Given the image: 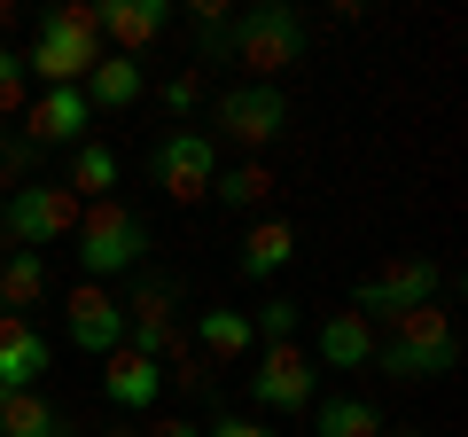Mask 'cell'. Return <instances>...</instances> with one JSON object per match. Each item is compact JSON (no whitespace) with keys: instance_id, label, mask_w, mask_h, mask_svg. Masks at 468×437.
Masks as SVG:
<instances>
[{"instance_id":"484cf974","label":"cell","mask_w":468,"mask_h":437,"mask_svg":"<svg viewBox=\"0 0 468 437\" xmlns=\"http://www.w3.org/2000/svg\"><path fill=\"white\" fill-rule=\"evenodd\" d=\"M32 141L16 133V125H0V196H8V187H24V172H32Z\"/></svg>"},{"instance_id":"3957f363","label":"cell","mask_w":468,"mask_h":437,"mask_svg":"<svg viewBox=\"0 0 468 437\" xmlns=\"http://www.w3.org/2000/svg\"><path fill=\"white\" fill-rule=\"evenodd\" d=\"M227 63L250 70V86H273L282 70L304 63V16L289 0H258L242 16H227Z\"/></svg>"},{"instance_id":"277c9868","label":"cell","mask_w":468,"mask_h":437,"mask_svg":"<svg viewBox=\"0 0 468 437\" xmlns=\"http://www.w3.org/2000/svg\"><path fill=\"white\" fill-rule=\"evenodd\" d=\"M70 250H79V273L86 282L110 289L117 273H141L149 266V227H141V211H125V203H86L79 211V235H70Z\"/></svg>"},{"instance_id":"8fae6325","label":"cell","mask_w":468,"mask_h":437,"mask_svg":"<svg viewBox=\"0 0 468 437\" xmlns=\"http://www.w3.org/2000/svg\"><path fill=\"white\" fill-rule=\"evenodd\" d=\"M94 24H101V48L110 55H133L141 63L172 32V0H94Z\"/></svg>"},{"instance_id":"603a6c76","label":"cell","mask_w":468,"mask_h":437,"mask_svg":"<svg viewBox=\"0 0 468 437\" xmlns=\"http://www.w3.org/2000/svg\"><path fill=\"white\" fill-rule=\"evenodd\" d=\"M0 437H63V414H55L48 390H16L0 406Z\"/></svg>"},{"instance_id":"6da1fadb","label":"cell","mask_w":468,"mask_h":437,"mask_svg":"<svg viewBox=\"0 0 468 437\" xmlns=\"http://www.w3.org/2000/svg\"><path fill=\"white\" fill-rule=\"evenodd\" d=\"M101 24H94V0H63L32 24V48H24V79H48V86H86V70L101 63Z\"/></svg>"},{"instance_id":"4dcf8cb0","label":"cell","mask_w":468,"mask_h":437,"mask_svg":"<svg viewBox=\"0 0 468 437\" xmlns=\"http://www.w3.org/2000/svg\"><path fill=\"white\" fill-rule=\"evenodd\" d=\"M141 437H203V430H196V421H180V414H165V421H149Z\"/></svg>"},{"instance_id":"7a4b0ae2","label":"cell","mask_w":468,"mask_h":437,"mask_svg":"<svg viewBox=\"0 0 468 437\" xmlns=\"http://www.w3.org/2000/svg\"><path fill=\"white\" fill-rule=\"evenodd\" d=\"M375 368L399 375V383H437V375L461 368V328H452L445 304H414V313L390 320V336H375Z\"/></svg>"},{"instance_id":"ffe728a7","label":"cell","mask_w":468,"mask_h":437,"mask_svg":"<svg viewBox=\"0 0 468 437\" xmlns=\"http://www.w3.org/2000/svg\"><path fill=\"white\" fill-rule=\"evenodd\" d=\"M320 359H328L335 375L367 368V359H375V320H359V313H328V320H320Z\"/></svg>"},{"instance_id":"e0dca14e","label":"cell","mask_w":468,"mask_h":437,"mask_svg":"<svg viewBox=\"0 0 468 437\" xmlns=\"http://www.w3.org/2000/svg\"><path fill=\"white\" fill-rule=\"evenodd\" d=\"M79 94H86V110H133V101L149 94V70H141L133 55H101Z\"/></svg>"},{"instance_id":"44dd1931","label":"cell","mask_w":468,"mask_h":437,"mask_svg":"<svg viewBox=\"0 0 468 437\" xmlns=\"http://www.w3.org/2000/svg\"><path fill=\"white\" fill-rule=\"evenodd\" d=\"M266 196H273V172L258 165V156H242V165H218V180H211V203H218V211H258Z\"/></svg>"},{"instance_id":"e575fe53","label":"cell","mask_w":468,"mask_h":437,"mask_svg":"<svg viewBox=\"0 0 468 437\" xmlns=\"http://www.w3.org/2000/svg\"><path fill=\"white\" fill-rule=\"evenodd\" d=\"M8 399H16V390H8V383H0V406H8Z\"/></svg>"},{"instance_id":"d4e9b609","label":"cell","mask_w":468,"mask_h":437,"mask_svg":"<svg viewBox=\"0 0 468 437\" xmlns=\"http://www.w3.org/2000/svg\"><path fill=\"white\" fill-rule=\"evenodd\" d=\"M250 336L258 344H297V297H266L250 313Z\"/></svg>"},{"instance_id":"52a82bcc","label":"cell","mask_w":468,"mask_h":437,"mask_svg":"<svg viewBox=\"0 0 468 437\" xmlns=\"http://www.w3.org/2000/svg\"><path fill=\"white\" fill-rule=\"evenodd\" d=\"M149 180L165 187L172 203H211V180H218V141L203 125H180L149 149Z\"/></svg>"},{"instance_id":"ba28073f","label":"cell","mask_w":468,"mask_h":437,"mask_svg":"<svg viewBox=\"0 0 468 437\" xmlns=\"http://www.w3.org/2000/svg\"><path fill=\"white\" fill-rule=\"evenodd\" d=\"M437 289H445L437 258H390V266H375L367 282H359V297H351L344 313H359V320H399V313H414V304H437Z\"/></svg>"},{"instance_id":"7402d4cb","label":"cell","mask_w":468,"mask_h":437,"mask_svg":"<svg viewBox=\"0 0 468 437\" xmlns=\"http://www.w3.org/2000/svg\"><path fill=\"white\" fill-rule=\"evenodd\" d=\"M390 421L367 399H313V437H383Z\"/></svg>"},{"instance_id":"5b68a950","label":"cell","mask_w":468,"mask_h":437,"mask_svg":"<svg viewBox=\"0 0 468 437\" xmlns=\"http://www.w3.org/2000/svg\"><path fill=\"white\" fill-rule=\"evenodd\" d=\"M0 211H8V250H63L70 235H79V211L86 203L70 196L63 180H48V187H8L0 196Z\"/></svg>"},{"instance_id":"cb8c5ba5","label":"cell","mask_w":468,"mask_h":437,"mask_svg":"<svg viewBox=\"0 0 468 437\" xmlns=\"http://www.w3.org/2000/svg\"><path fill=\"white\" fill-rule=\"evenodd\" d=\"M196 55L203 63H227V0H196Z\"/></svg>"},{"instance_id":"ac0fdd59","label":"cell","mask_w":468,"mask_h":437,"mask_svg":"<svg viewBox=\"0 0 468 437\" xmlns=\"http://www.w3.org/2000/svg\"><path fill=\"white\" fill-rule=\"evenodd\" d=\"M117 180H125V165H117V149H110V141H79V149H70L63 187H70L79 203H110V196H117Z\"/></svg>"},{"instance_id":"8992f818","label":"cell","mask_w":468,"mask_h":437,"mask_svg":"<svg viewBox=\"0 0 468 437\" xmlns=\"http://www.w3.org/2000/svg\"><path fill=\"white\" fill-rule=\"evenodd\" d=\"M211 141H234V149H273L289 133V94L282 86H227L211 101Z\"/></svg>"},{"instance_id":"d6986e66","label":"cell","mask_w":468,"mask_h":437,"mask_svg":"<svg viewBox=\"0 0 468 437\" xmlns=\"http://www.w3.org/2000/svg\"><path fill=\"white\" fill-rule=\"evenodd\" d=\"M39 304H48V258H39V250H8V258H0V313L32 320Z\"/></svg>"},{"instance_id":"2e32d148","label":"cell","mask_w":468,"mask_h":437,"mask_svg":"<svg viewBox=\"0 0 468 437\" xmlns=\"http://www.w3.org/2000/svg\"><path fill=\"white\" fill-rule=\"evenodd\" d=\"M289 258H297V227H289V218H258L250 235L234 242V273H242V282H273Z\"/></svg>"},{"instance_id":"1f68e13d","label":"cell","mask_w":468,"mask_h":437,"mask_svg":"<svg viewBox=\"0 0 468 437\" xmlns=\"http://www.w3.org/2000/svg\"><path fill=\"white\" fill-rule=\"evenodd\" d=\"M8 32H16V0H0V48H8Z\"/></svg>"},{"instance_id":"836d02e7","label":"cell","mask_w":468,"mask_h":437,"mask_svg":"<svg viewBox=\"0 0 468 437\" xmlns=\"http://www.w3.org/2000/svg\"><path fill=\"white\" fill-rule=\"evenodd\" d=\"M0 250H8V211H0Z\"/></svg>"},{"instance_id":"9a60e30c","label":"cell","mask_w":468,"mask_h":437,"mask_svg":"<svg viewBox=\"0 0 468 437\" xmlns=\"http://www.w3.org/2000/svg\"><path fill=\"white\" fill-rule=\"evenodd\" d=\"M196 352L211 359V375H218V368H242V359L258 352L250 313H234V304H211V313H196Z\"/></svg>"},{"instance_id":"f1b7e54d","label":"cell","mask_w":468,"mask_h":437,"mask_svg":"<svg viewBox=\"0 0 468 437\" xmlns=\"http://www.w3.org/2000/svg\"><path fill=\"white\" fill-rule=\"evenodd\" d=\"M203 437H282V430H273V421H258V414H218Z\"/></svg>"},{"instance_id":"30bf717a","label":"cell","mask_w":468,"mask_h":437,"mask_svg":"<svg viewBox=\"0 0 468 437\" xmlns=\"http://www.w3.org/2000/svg\"><path fill=\"white\" fill-rule=\"evenodd\" d=\"M63 336L79 344L86 359H110L117 344H125V304H117L101 282H79V289L63 297Z\"/></svg>"},{"instance_id":"9c48e42d","label":"cell","mask_w":468,"mask_h":437,"mask_svg":"<svg viewBox=\"0 0 468 437\" xmlns=\"http://www.w3.org/2000/svg\"><path fill=\"white\" fill-rule=\"evenodd\" d=\"M250 399L266 406V414H297V406H313L320 399L313 359H304L297 344H258V352H250Z\"/></svg>"},{"instance_id":"4fadbf2b","label":"cell","mask_w":468,"mask_h":437,"mask_svg":"<svg viewBox=\"0 0 468 437\" xmlns=\"http://www.w3.org/2000/svg\"><path fill=\"white\" fill-rule=\"evenodd\" d=\"M101 390H110V406H125V414H149V406L165 399V368H156L149 352H133V344H117V352L101 359Z\"/></svg>"},{"instance_id":"d6a6232c","label":"cell","mask_w":468,"mask_h":437,"mask_svg":"<svg viewBox=\"0 0 468 437\" xmlns=\"http://www.w3.org/2000/svg\"><path fill=\"white\" fill-rule=\"evenodd\" d=\"M383 437H421V430H414V421H406V430H383Z\"/></svg>"},{"instance_id":"f546056e","label":"cell","mask_w":468,"mask_h":437,"mask_svg":"<svg viewBox=\"0 0 468 437\" xmlns=\"http://www.w3.org/2000/svg\"><path fill=\"white\" fill-rule=\"evenodd\" d=\"M172 375H180V390H211V359H203V352H180Z\"/></svg>"},{"instance_id":"4316f807","label":"cell","mask_w":468,"mask_h":437,"mask_svg":"<svg viewBox=\"0 0 468 437\" xmlns=\"http://www.w3.org/2000/svg\"><path fill=\"white\" fill-rule=\"evenodd\" d=\"M156 101H165V118H196L203 110V79L196 70H172V79L156 86Z\"/></svg>"},{"instance_id":"7c38bea8","label":"cell","mask_w":468,"mask_h":437,"mask_svg":"<svg viewBox=\"0 0 468 437\" xmlns=\"http://www.w3.org/2000/svg\"><path fill=\"white\" fill-rule=\"evenodd\" d=\"M86 125H94V110H86L79 86H39V101H24V141L32 149H79V141H94Z\"/></svg>"},{"instance_id":"5bb4252c","label":"cell","mask_w":468,"mask_h":437,"mask_svg":"<svg viewBox=\"0 0 468 437\" xmlns=\"http://www.w3.org/2000/svg\"><path fill=\"white\" fill-rule=\"evenodd\" d=\"M39 375H48V328L24 313H0V383L39 390Z\"/></svg>"},{"instance_id":"83f0119b","label":"cell","mask_w":468,"mask_h":437,"mask_svg":"<svg viewBox=\"0 0 468 437\" xmlns=\"http://www.w3.org/2000/svg\"><path fill=\"white\" fill-rule=\"evenodd\" d=\"M24 86H32V79H24V55H16V48H0V125L24 118Z\"/></svg>"}]
</instances>
